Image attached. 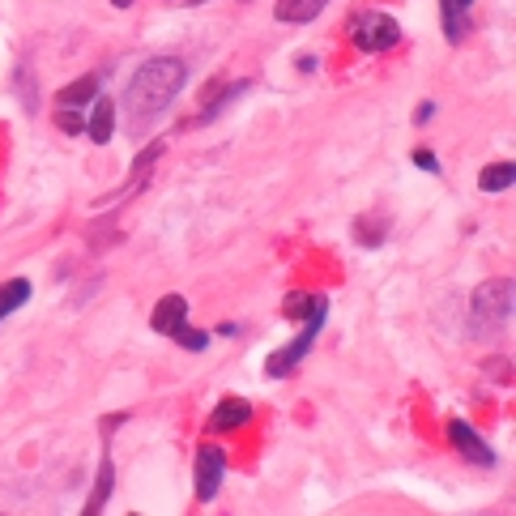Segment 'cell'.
I'll use <instances>...</instances> for the list:
<instances>
[{"label": "cell", "instance_id": "cell-1", "mask_svg": "<svg viewBox=\"0 0 516 516\" xmlns=\"http://www.w3.org/2000/svg\"><path fill=\"white\" fill-rule=\"evenodd\" d=\"M184 77H188V69H184V60H175V56H154L133 73V82L124 86V99H120L133 137H141L145 128L163 116L167 103L180 94Z\"/></svg>", "mask_w": 516, "mask_h": 516}, {"label": "cell", "instance_id": "cell-2", "mask_svg": "<svg viewBox=\"0 0 516 516\" xmlns=\"http://www.w3.org/2000/svg\"><path fill=\"white\" fill-rule=\"evenodd\" d=\"M512 320V278L508 282H487L482 290H474V303H470V325L478 337L495 333L499 325Z\"/></svg>", "mask_w": 516, "mask_h": 516}, {"label": "cell", "instance_id": "cell-3", "mask_svg": "<svg viewBox=\"0 0 516 516\" xmlns=\"http://www.w3.org/2000/svg\"><path fill=\"white\" fill-rule=\"evenodd\" d=\"M325 312H329V299L325 303H316V308L308 312V320H303V333H295V342L290 346H282L273 359L265 363V376H273V380H282V376H290L295 367L303 363V354L312 350V342H316V333H320V325H325Z\"/></svg>", "mask_w": 516, "mask_h": 516}, {"label": "cell", "instance_id": "cell-4", "mask_svg": "<svg viewBox=\"0 0 516 516\" xmlns=\"http://www.w3.org/2000/svg\"><path fill=\"white\" fill-rule=\"evenodd\" d=\"M350 39L359 52L376 56V52H389V47L401 43V26L389 18V13H359L350 26Z\"/></svg>", "mask_w": 516, "mask_h": 516}, {"label": "cell", "instance_id": "cell-5", "mask_svg": "<svg viewBox=\"0 0 516 516\" xmlns=\"http://www.w3.org/2000/svg\"><path fill=\"white\" fill-rule=\"evenodd\" d=\"M222 474H227V453H222L218 444H205L197 453V499L201 504H209V499L218 495Z\"/></svg>", "mask_w": 516, "mask_h": 516}, {"label": "cell", "instance_id": "cell-6", "mask_svg": "<svg viewBox=\"0 0 516 516\" xmlns=\"http://www.w3.org/2000/svg\"><path fill=\"white\" fill-rule=\"evenodd\" d=\"M448 435H453L457 453H461L465 461L482 465V470H491V465H495V453H491L487 444H482V435H478L470 423H461V418H453V423H448Z\"/></svg>", "mask_w": 516, "mask_h": 516}, {"label": "cell", "instance_id": "cell-7", "mask_svg": "<svg viewBox=\"0 0 516 516\" xmlns=\"http://www.w3.org/2000/svg\"><path fill=\"white\" fill-rule=\"evenodd\" d=\"M252 418V406L244 397H227V401H218V410L209 414V431H218V435H227L235 427H244Z\"/></svg>", "mask_w": 516, "mask_h": 516}, {"label": "cell", "instance_id": "cell-8", "mask_svg": "<svg viewBox=\"0 0 516 516\" xmlns=\"http://www.w3.org/2000/svg\"><path fill=\"white\" fill-rule=\"evenodd\" d=\"M111 133H116V103L99 94V99H94V107H90V116H86V137L99 141V145H107Z\"/></svg>", "mask_w": 516, "mask_h": 516}, {"label": "cell", "instance_id": "cell-9", "mask_svg": "<svg viewBox=\"0 0 516 516\" xmlns=\"http://www.w3.org/2000/svg\"><path fill=\"white\" fill-rule=\"evenodd\" d=\"M184 316H188V299L184 295H167V299H158V308H154V316H150V325H154V333H175L184 325Z\"/></svg>", "mask_w": 516, "mask_h": 516}, {"label": "cell", "instance_id": "cell-10", "mask_svg": "<svg viewBox=\"0 0 516 516\" xmlns=\"http://www.w3.org/2000/svg\"><path fill=\"white\" fill-rule=\"evenodd\" d=\"M325 5H329V0H278V9H273V13H278V22L295 26V22H312Z\"/></svg>", "mask_w": 516, "mask_h": 516}, {"label": "cell", "instance_id": "cell-11", "mask_svg": "<svg viewBox=\"0 0 516 516\" xmlns=\"http://www.w3.org/2000/svg\"><path fill=\"white\" fill-rule=\"evenodd\" d=\"M474 9V0H440V13H444V30H448V39L461 43L465 35V13Z\"/></svg>", "mask_w": 516, "mask_h": 516}, {"label": "cell", "instance_id": "cell-12", "mask_svg": "<svg viewBox=\"0 0 516 516\" xmlns=\"http://www.w3.org/2000/svg\"><path fill=\"white\" fill-rule=\"evenodd\" d=\"M512 180H516V167L512 163H491L487 171L478 175V188L482 192H504V188H512Z\"/></svg>", "mask_w": 516, "mask_h": 516}, {"label": "cell", "instance_id": "cell-13", "mask_svg": "<svg viewBox=\"0 0 516 516\" xmlns=\"http://www.w3.org/2000/svg\"><path fill=\"white\" fill-rule=\"evenodd\" d=\"M26 299H30V282H26V278H18V282H5V286H0V320L18 312Z\"/></svg>", "mask_w": 516, "mask_h": 516}, {"label": "cell", "instance_id": "cell-14", "mask_svg": "<svg viewBox=\"0 0 516 516\" xmlns=\"http://www.w3.org/2000/svg\"><path fill=\"white\" fill-rule=\"evenodd\" d=\"M90 99H99V77H82V82H73L69 90L60 94V107H82Z\"/></svg>", "mask_w": 516, "mask_h": 516}, {"label": "cell", "instance_id": "cell-15", "mask_svg": "<svg viewBox=\"0 0 516 516\" xmlns=\"http://www.w3.org/2000/svg\"><path fill=\"white\" fill-rule=\"evenodd\" d=\"M107 495H111V461L103 457V465H99V482H94V495H90V504H86V516L103 512V508H107Z\"/></svg>", "mask_w": 516, "mask_h": 516}, {"label": "cell", "instance_id": "cell-16", "mask_svg": "<svg viewBox=\"0 0 516 516\" xmlns=\"http://www.w3.org/2000/svg\"><path fill=\"white\" fill-rule=\"evenodd\" d=\"M163 150H167V145H163V141H158V145H150V150H145V154H141V163H137V171H128V192H137V188H141V180H145V171H150V167H154V158H158V154H163Z\"/></svg>", "mask_w": 516, "mask_h": 516}, {"label": "cell", "instance_id": "cell-17", "mask_svg": "<svg viewBox=\"0 0 516 516\" xmlns=\"http://www.w3.org/2000/svg\"><path fill=\"white\" fill-rule=\"evenodd\" d=\"M56 124L64 128V133H86V116L77 107H60L56 111Z\"/></svg>", "mask_w": 516, "mask_h": 516}, {"label": "cell", "instance_id": "cell-18", "mask_svg": "<svg viewBox=\"0 0 516 516\" xmlns=\"http://www.w3.org/2000/svg\"><path fill=\"white\" fill-rule=\"evenodd\" d=\"M171 337H175V342H180L184 350H205V346H209V337H205L201 329H188V325H180Z\"/></svg>", "mask_w": 516, "mask_h": 516}, {"label": "cell", "instance_id": "cell-19", "mask_svg": "<svg viewBox=\"0 0 516 516\" xmlns=\"http://www.w3.org/2000/svg\"><path fill=\"white\" fill-rule=\"evenodd\" d=\"M414 163L423 167V171H440V158H435L431 150H414Z\"/></svg>", "mask_w": 516, "mask_h": 516}, {"label": "cell", "instance_id": "cell-20", "mask_svg": "<svg viewBox=\"0 0 516 516\" xmlns=\"http://www.w3.org/2000/svg\"><path fill=\"white\" fill-rule=\"evenodd\" d=\"M431 116H435V103H423V107H418V124H431Z\"/></svg>", "mask_w": 516, "mask_h": 516}, {"label": "cell", "instance_id": "cell-21", "mask_svg": "<svg viewBox=\"0 0 516 516\" xmlns=\"http://www.w3.org/2000/svg\"><path fill=\"white\" fill-rule=\"evenodd\" d=\"M111 5H116V9H128V5H133V0H111Z\"/></svg>", "mask_w": 516, "mask_h": 516}]
</instances>
